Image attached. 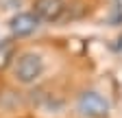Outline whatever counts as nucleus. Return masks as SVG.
<instances>
[{
  "mask_svg": "<svg viewBox=\"0 0 122 118\" xmlns=\"http://www.w3.org/2000/svg\"><path fill=\"white\" fill-rule=\"evenodd\" d=\"M44 70L41 57L35 53H24L15 64V79L20 83H33Z\"/></svg>",
  "mask_w": 122,
  "mask_h": 118,
  "instance_id": "1",
  "label": "nucleus"
},
{
  "mask_svg": "<svg viewBox=\"0 0 122 118\" xmlns=\"http://www.w3.org/2000/svg\"><path fill=\"white\" fill-rule=\"evenodd\" d=\"M79 109L83 116H89V118H105L109 112V103L96 92H85L79 98Z\"/></svg>",
  "mask_w": 122,
  "mask_h": 118,
  "instance_id": "2",
  "label": "nucleus"
},
{
  "mask_svg": "<svg viewBox=\"0 0 122 118\" xmlns=\"http://www.w3.org/2000/svg\"><path fill=\"white\" fill-rule=\"evenodd\" d=\"M63 0H35V7H33V13L44 20V22H55L63 16Z\"/></svg>",
  "mask_w": 122,
  "mask_h": 118,
  "instance_id": "3",
  "label": "nucleus"
},
{
  "mask_svg": "<svg viewBox=\"0 0 122 118\" xmlns=\"http://www.w3.org/2000/svg\"><path fill=\"white\" fill-rule=\"evenodd\" d=\"M37 22H39V18L35 13H18L9 22V26H11V33L15 37H24V35H30L37 28Z\"/></svg>",
  "mask_w": 122,
  "mask_h": 118,
  "instance_id": "4",
  "label": "nucleus"
},
{
  "mask_svg": "<svg viewBox=\"0 0 122 118\" xmlns=\"http://www.w3.org/2000/svg\"><path fill=\"white\" fill-rule=\"evenodd\" d=\"M13 55H15L13 42H0V70H5V68L11 64Z\"/></svg>",
  "mask_w": 122,
  "mask_h": 118,
  "instance_id": "5",
  "label": "nucleus"
}]
</instances>
